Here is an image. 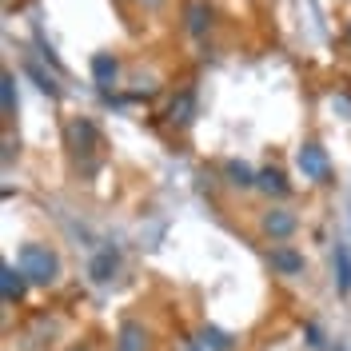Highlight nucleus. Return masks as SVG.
Returning a JSON list of instances; mask_svg holds the SVG:
<instances>
[{"label":"nucleus","mask_w":351,"mask_h":351,"mask_svg":"<svg viewBox=\"0 0 351 351\" xmlns=\"http://www.w3.org/2000/svg\"><path fill=\"white\" fill-rule=\"evenodd\" d=\"M307 343H311V348H319V343H324V339H319V328H307Z\"/></svg>","instance_id":"18"},{"label":"nucleus","mask_w":351,"mask_h":351,"mask_svg":"<svg viewBox=\"0 0 351 351\" xmlns=\"http://www.w3.org/2000/svg\"><path fill=\"white\" fill-rule=\"evenodd\" d=\"M192 116H196V96L192 92H180L172 100V120L176 124H192Z\"/></svg>","instance_id":"11"},{"label":"nucleus","mask_w":351,"mask_h":351,"mask_svg":"<svg viewBox=\"0 0 351 351\" xmlns=\"http://www.w3.org/2000/svg\"><path fill=\"white\" fill-rule=\"evenodd\" d=\"M188 28H192L196 36L208 28V4H199V0H192V4H188Z\"/></svg>","instance_id":"14"},{"label":"nucleus","mask_w":351,"mask_h":351,"mask_svg":"<svg viewBox=\"0 0 351 351\" xmlns=\"http://www.w3.org/2000/svg\"><path fill=\"white\" fill-rule=\"evenodd\" d=\"M116 72H120L116 56H108V52H96V56H92V76H96V84H112Z\"/></svg>","instance_id":"10"},{"label":"nucleus","mask_w":351,"mask_h":351,"mask_svg":"<svg viewBox=\"0 0 351 351\" xmlns=\"http://www.w3.org/2000/svg\"><path fill=\"white\" fill-rule=\"evenodd\" d=\"M256 188L267 192V196H287V192H291V184L284 180L280 168H263V172H256Z\"/></svg>","instance_id":"6"},{"label":"nucleus","mask_w":351,"mask_h":351,"mask_svg":"<svg viewBox=\"0 0 351 351\" xmlns=\"http://www.w3.org/2000/svg\"><path fill=\"white\" fill-rule=\"evenodd\" d=\"M348 44H351V28H348Z\"/></svg>","instance_id":"19"},{"label":"nucleus","mask_w":351,"mask_h":351,"mask_svg":"<svg viewBox=\"0 0 351 351\" xmlns=\"http://www.w3.org/2000/svg\"><path fill=\"white\" fill-rule=\"evenodd\" d=\"M228 176H232L236 188H256V172H252L243 160H228Z\"/></svg>","instance_id":"13"},{"label":"nucleus","mask_w":351,"mask_h":351,"mask_svg":"<svg viewBox=\"0 0 351 351\" xmlns=\"http://www.w3.org/2000/svg\"><path fill=\"white\" fill-rule=\"evenodd\" d=\"M0 108H4V116L16 112V80H12V72L0 76Z\"/></svg>","instance_id":"12"},{"label":"nucleus","mask_w":351,"mask_h":351,"mask_svg":"<svg viewBox=\"0 0 351 351\" xmlns=\"http://www.w3.org/2000/svg\"><path fill=\"white\" fill-rule=\"evenodd\" d=\"M295 168L304 172V180H324V176H328V152H324L315 140H307L304 148L295 152Z\"/></svg>","instance_id":"2"},{"label":"nucleus","mask_w":351,"mask_h":351,"mask_svg":"<svg viewBox=\"0 0 351 351\" xmlns=\"http://www.w3.org/2000/svg\"><path fill=\"white\" fill-rule=\"evenodd\" d=\"M148 339H144V328L140 324H124L120 328V339H116V351H144Z\"/></svg>","instance_id":"9"},{"label":"nucleus","mask_w":351,"mask_h":351,"mask_svg":"<svg viewBox=\"0 0 351 351\" xmlns=\"http://www.w3.org/2000/svg\"><path fill=\"white\" fill-rule=\"evenodd\" d=\"M116 267H120V256H116L112 247H104V252L92 260V267H88V271H92V280H96V284H108L112 276H116Z\"/></svg>","instance_id":"7"},{"label":"nucleus","mask_w":351,"mask_h":351,"mask_svg":"<svg viewBox=\"0 0 351 351\" xmlns=\"http://www.w3.org/2000/svg\"><path fill=\"white\" fill-rule=\"evenodd\" d=\"M204 343H212V351H228L232 343H228V335L216 328H204Z\"/></svg>","instance_id":"17"},{"label":"nucleus","mask_w":351,"mask_h":351,"mask_svg":"<svg viewBox=\"0 0 351 351\" xmlns=\"http://www.w3.org/2000/svg\"><path fill=\"white\" fill-rule=\"evenodd\" d=\"M24 287H28V276H24L21 267L4 263V267H0V291H4V304H21Z\"/></svg>","instance_id":"4"},{"label":"nucleus","mask_w":351,"mask_h":351,"mask_svg":"<svg viewBox=\"0 0 351 351\" xmlns=\"http://www.w3.org/2000/svg\"><path fill=\"white\" fill-rule=\"evenodd\" d=\"M68 136H72L76 152H92V144H100V136H96V128H92L88 120H72V124H68Z\"/></svg>","instance_id":"8"},{"label":"nucleus","mask_w":351,"mask_h":351,"mask_svg":"<svg viewBox=\"0 0 351 351\" xmlns=\"http://www.w3.org/2000/svg\"><path fill=\"white\" fill-rule=\"evenodd\" d=\"M335 263H339V291L348 295V291H351V260H348V247H335Z\"/></svg>","instance_id":"15"},{"label":"nucleus","mask_w":351,"mask_h":351,"mask_svg":"<svg viewBox=\"0 0 351 351\" xmlns=\"http://www.w3.org/2000/svg\"><path fill=\"white\" fill-rule=\"evenodd\" d=\"M267 260H271L276 271H284V276H300V271H304V256L291 252V247H284V243H276V247L267 252Z\"/></svg>","instance_id":"5"},{"label":"nucleus","mask_w":351,"mask_h":351,"mask_svg":"<svg viewBox=\"0 0 351 351\" xmlns=\"http://www.w3.org/2000/svg\"><path fill=\"white\" fill-rule=\"evenodd\" d=\"M24 68H28V76H32V80H36V84H40L44 92H48V96H56V84H52V76H44V72H40L36 64H32V60H28Z\"/></svg>","instance_id":"16"},{"label":"nucleus","mask_w":351,"mask_h":351,"mask_svg":"<svg viewBox=\"0 0 351 351\" xmlns=\"http://www.w3.org/2000/svg\"><path fill=\"white\" fill-rule=\"evenodd\" d=\"M295 212H287V208H271V212H263L260 219V228H263V236L267 240H287L291 232H295Z\"/></svg>","instance_id":"3"},{"label":"nucleus","mask_w":351,"mask_h":351,"mask_svg":"<svg viewBox=\"0 0 351 351\" xmlns=\"http://www.w3.org/2000/svg\"><path fill=\"white\" fill-rule=\"evenodd\" d=\"M16 267L28 276V284L48 287V284H56V276H60V256L52 247H44V243H24L21 256H16Z\"/></svg>","instance_id":"1"}]
</instances>
